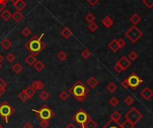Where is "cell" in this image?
Here are the masks:
<instances>
[{"instance_id": "42", "label": "cell", "mask_w": 153, "mask_h": 128, "mask_svg": "<svg viewBox=\"0 0 153 128\" xmlns=\"http://www.w3.org/2000/svg\"><path fill=\"white\" fill-rule=\"evenodd\" d=\"M48 125H49V122L48 120H40L39 126L41 128H48Z\"/></svg>"}, {"instance_id": "48", "label": "cell", "mask_w": 153, "mask_h": 128, "mask_svg": "<svg viewBox=\"0 0 153 128\" xmlns=\"http://www.w3.org/2000/svg\"><path fill=\"white\" fill-rule=\"evenodd\" d=\"M6 4L0 3V12H3L4 10L6 9Z\"/></svg>"}, {"instance_id": "4", "label": "cell", "mask_w": 153, "mask_h": 128, "mask_svg": "<svg viewBox=\"0 0 153 128\" xmlns=\"http://www.w3.org/2000/svg\"><path fill=\"white\" fill-rule=\"evenodd\" d=\"M32 111L36 114V116L40 120L49 121L55 116V112L48 105H43L39 109H32Z\"/></svg>"}, {"instance_id": "13", "label": "cell", "mask_w": 153, "mask_h": 128, "mask_svg": "<svg viewBox=\"0 0 153 128\" xmlns=\"http://www.w3.org/2000/svg\"><path fill=\"white\" fill-rule=\"evenodd\" d=\"M108 48L112 51V52H116L120 49L118 43H117V39H112L109 43L108 44Z\"/></svg>"}, {"instance_id": "37", "label": "cell", "mask_w": 153, "mask_h": 128, "mask_svg": "<svg viewBox=\"0 0 153 128\" xmlns=\"http://www.w3.org/2000/svg\"><path fill=\"white\" fill-rule=\"evenodd\" d=\"M119 103H120V101H119V100H118L116 97H112V98L109 100V104H110L112 107H114V108H115V107H116Z\"/></svg>"}, {"instance_id": "3", "label": "cell", "mask_w": 153, "mask_h": 128, "mask_svg": "<svg viewBox=\"0 0 153 128\" xmlns=\"http://www.w3.org/2000/svg\"><path fill=\"white\" fill-rule=\"evenodd\" d=\"M143 82V79H141L136 73H132L130 75L125 78L123 82H121L122 86L124 89H132V90H136L140 85Z\"/></svg>"}, {"instance_id": "16", "label": "cell", "mask_w": 153, "mask_h": 128, "mask_svg": "<svg viewBox=\"0 0 153 128\" xmlns=\"http://www.w3.org/2000/svg\"><path fill=\"white\" fill-rule=\"evenodd\" d=\"M141 17L138 14H134L130 17V22L132 25L139 24L141 23Z\"/></svg>"}, {"instance_id": "46", "label": "cell", "mask_w": 153, "mask_h": 128, "mask_svg": "<svg viewBox=\"0 0 153 128\" xmlns=\"http://www.w3.org/2000/svg\"><path fill=\"white\" fill-rule=\"evenodd\" d=\"M86 1L91 6H95L97 4H99V2L100 0H86Z\"/></svg>"}, {"instance_id": "30", "label": "cell", "mask_w": 153, "mask_h": 128, "mask_svg": "<svg viewBox=\"0 0 153 128\" xmlns=\"http://www.w3.org/2000/svg\"><path fill=\"white\" fill-rule=\"evenodd\" d=\"M25 91H26V93L29 95V97H30V98H32V97H33V96L35 95V93H36V91L32 87V86H30H30H28L25 90H24Z\"/></svg>"}, {"instance_id": "28", "label": "cell", "mask_w": 153, "mask_h": 128, "mask_svg": "<svg viewBox=\"0 0 153 128\" xmlns=\"http://www.w3.org/2000/svg\"><path fill=\"white\" fill-rule=\"evenodd\" d=\"M107 90L108 91H109L110 93H114L116 90H117V85L113 82H111L108 84V86H107Z\"/></svg>"}, {"instance_id": "9", "label": "cell", "mask_w": 153, "mask_h": 128, "mask_svg": "<svg viewBox=\"0 0 153 128\" xmlns=\"http://www.w3.org/2000/svg\"><path fill=\"white\" fill-rule=\"evenodd\" d=\"M116 63L122 67L123 71H125L126 69H128L131 66V65H132V61L127 57H125V56L121 57V58Z\"/></svg>"}, {"instance_id": "34", "label": "cell", "mask_w": 153, "mask_h": 128, "mask_svg": "<svg viewBox=\"0 0 153 128\" xmlns=\"http://www.w3.org/2000/svg\"><path fill=\"white\" fill-rule=\"evenodd\" d=\"M49 96H50V95H49L48 91H42L41 92L39 93V99L42 100H48Z\"/></svg>"}, {"instance_id": "2", "label": "cell", "mask_w": 153, "mask_h": 128, "mask_svg": "<svg viewBox=\"0 0 153 128\" xmlns=\"http://www.w3.org/2000/svg\"><path fill=\"white\" fill-rule=\"evenodd\" d=\"M89 92H90L89 88L81 81H77L69 89V93L72 94V96H74L80 102H83L87 99Z\"/></svg>"}, {"instance_id": "25", "label": "cell", "mask_w": 153, "mask_h": 128, "mask_svg": "<svg viewBox=\"0 0 153 128\" xmlns=\"http://www.w3.org/2000/svg\"><path fill=\"white\" fill-rule=\"evenodd\" d=\"M12 70L16 73V74H19V73H21L23 70V66L21 65L20 63H16L14 64V65L12 66Z\"/></svg>"}, {"instance_id": "8", "label": "cell", "mask_w": 153, "mask_h": 128, "mask_svg": "<svg viewBox=\"0 0 153 128\" xmlns=\"http://www.w3.org/2000/svg\"><path fill=\"white\" fill-rule=\"evenodd\" d=\"M73 120L78 124V125H85V123L88 121L89 118H90V115L83 109H79L74 116H73Z\"/></svg>"}, {"instance_id": "21", "label": "cell", "mask_w": 153, "mask_h": 128, "mask_svg": "<svg viewBox=\"0 0 153 128\" xmlns=\"http://www.w3.org/2000/svg\"><path fill=\"white\" fill-rule=\"evenodd\" d=\"M14 8L16 9V11H20V12H22L23 10L26 7V3L23 1V0H19V1L14 5Z\"/></svg>"}, {"instance_id": "54", "label": "cell", "mask_w": 153, "mask_h": 128, "mask_svg": "<svg viewBox=\"0 0 153 128\" xmlns=\"http://www.w3.org/2000/svg\"><path fill=\"white\" fill-rule=\"evenodd\" d=\"M9 0H0V3H4V4H7V2Z\"/></svg>"}, {"instance_id": "1", "label": "cell", "mask_w": 153, "mask_h": 128, "mask_svg": "<svg viewBox=\"0 0 153 128\" xmlns=\"http://www.w3.org/2000/svg\"><path fill=\"white\" fill-rule=\"evenodd\" d=\"M45 36V33H41L39 36L38 35H34L30 38V39L29 41H27L24 47L33 56H37L39 55L42 50H44L46 48V44L42 41L43 37Z\"/></svg>"}, {"instance_id": "6", "label": "cell", "mask_w": 153, "mask_h": 128, "mask_svg": "<svg viewBox=\"0 0 153 128\" xmlns=\"http://www.w3.org/2000/svg\"><path fill=\"white\" fill-rule=\"evenodd\" d=\"M125 36L132 44H135L143 36V33L136 25H132L125 33Z\"/></svg>"}, {"instance_id": "24", "label": "cell", "mask_w": 153, "mask_h": 128, "mask_svg": "<svg viewBox=\"0 0 153 128\" xmlns=\"http://www.w3.org/2000/svg\"><path fill=\"white\" fill-rule=\"evenodd\" d=\"M33 66H34L35 70L38 73H39V72H41L45 68V64L42 61H36V63L34 64Z\"/></svg>"}, {"instance_id": "53", "label": "cell", "mask_w": 153, "mask_h": 128, "mask_svg": "<svg viewBox=\"0 0 153 128\" xmlns=\"http://www.w3.org/2000/svg\"><path fill=\"white\" fill-rule=\"evenodd\" d=\"M3 61H4V57H3V55L0 54V64H2Z\"/></svg>"}, {"instance_id": "45", "label": "cell", "mask_w": 153, "mask_h": 128, "mask_svg": "<svg viewBox=\"0 0 153 128\" xmlns=\"http://www.w3.org/2000/svg\"><path fill=\"white\" fill-rule=\"evenodd\" d=\"M114 70L117 73H122L123 72V69H122V67L118 65V64L116 63V65H115V66H114Z\"/></svg>"}, {"instance_id": "47", "label": "cell", "mask_w": 153, "mask_h": 128, "mask_svg": "<svg viewBox=\"0 0 153 128\" xmlns=\"http://www.w3.org/2000/svg\"><path fill=\"white\" fill-rule=\"evenodd\" d=\"M23 128H33V125L30 122H27L23 125Z\"/></svg>"}, {"instance_id": "52", "label": "cell", "mask_w": 153, "mask_h": 128, "mask_svg": "<svg viewBox=\"0 0 153 128\" xmlns=\"http://www.w3.org/2000/svg\"><path fill=\"white\" fill-rule=\"evenodd\" d=\"M9 1H10V2H11V3H12L13 5H14V4H16V3H17V2L19 1V0H9Z\"/></svg>"}, {"instance_id": "19", "label": "cell", "mask_w": 153, "mask_h": 128, "mask_svg": "<svg viewBox=\"0 0 153 128\" xmlns=\"http://www.w3.org/2000/svg\"><path fill=\"white\" fill-rule=\"evenodd\" d=\"M12 19L14 21L15 23H20L23 19V15L22 14V12L16 11L14 14H12Z\"/></svg>"}, {"instance_id": "20", "label": "cell", "mask_w": 153, "mask_h": 128, "mask_svg": "<svg viewBox=\"0 0 153 128\" xmlns=\"http://www.w3.org/2000/svg\"><path fill=\"white\" fill-rule=\"evenodd\" d=\"M0 16H1V18L6 21V22H8V21L12 18V13L9 11V10L7 9H5L3 12H1V15H0Z\"/></svg>"}, {"instance_id": "35", "label": "cell", "mask_w": 153, "mask_h": 128, "mask_svg": "<svg viewBox=\"0 0 153 128\" xmlns=\"http://www.w3.org/2000/svg\"><path fill=\"white\" fill-rule=\"evenodd\" d=\"M132 62H134L135 61L137 58H138V54L135 52V51H131L129 54H128V57H127Z\"/></svg>"}, {"instance_id": "10", "label": "cell", "mask_w": 153, "mask_h": 128, "mask_svg": "<svg viewBox=\"0 0 153 128\" xmlns=\"http://www.w3.org/2000/svg\"><path fill=\"white\" fill-rule=\"evenodd\" d=\"M140 94L142 97V99H144L145 100H150L153 97V91L149 87H145L141 91Z\"/></svg>"}, {"instance_id": "23", "label": "cell", "mask_w": 153, "mask_h": 128, "mask_svg": "<svg viewBox=\"0 0 153 128\" xmlns=\"http://www.w3.org/2000/svg\"><path fill=\"white\" fill-rule=\"evenodd\" d=\"M118 125H119V128H134L135 124L132 123V122H130V121H128V120L125 119L124 121V123H122V124L119 123Z\"/></svg>"}, {"instance_id": "38", "label": "cell", "mask_w": 153, "mask_h": 128, "mask_svg": "<svg viewBox=\"0 0 153 128\" xmlns=\"http://www.w3.org/2000/svg\"><path fill=\"white\" fill-rule=\"evenodd\" d=\"M15 58H16V57H15L14 54H13V53H9V54H7L6 56V59L9 63H13L15 60Z\"/></svg>"}, {"instance_id": "12", "label": "cell", "mask_w": 153, "mask_h": 128, "mask_svg": "<svg viewBox=\"0 0 153 128\" xmlns=\"http://www.w3.org/2000/svg\"><path fill=\"white\" fill-rule=\"evenodd\" d=\"M101 22H102V24H103L108 29L111 28L114 24V20L112 19L111 17H109V16H105L103 19H102Z\"/></svg>"}, {"instance_id": "56", "label": "cell", "mask_w": 153, "mask_h": 128, "mask_svg": "<svg viewBox=\"0 0 153 128\" xmlns=\"http://www.w3.org/2000/svg\"><path fill=\"white\" fill-rule=\"evenodd\" d=\"M80 128H85V125H81Z\"/></svg>"}, {"instance_id": "15", "label": "cell", "mask_w": 153, "mask_h": 128, "mask_svg": "<svg viewBox=\"0 0 153 128\" xmlns=\"http://www.w3.org/2000/svg\"><path fill=\"white\" fill-rule=\"evenodd\" d=\"M98 84H99V81L94 76L90 77L89 80L87 81V85L91 89H95L98 86Z\"/></svg>"}, {"instance_id": "41", "label": "cell", "mask_w": 153, "mask_h": 128, "mask_svg": "<svg viewBox=\"0 0 153 128\" xmlns=\"http://www.w3.org/2000/svg\"><path fill=\"white\" fill-rule=\"evenodd\" d=\"M134 103V98L132 97V96H128V97H126L125 99V104H126L127 106H131Z\"/></svg>"}, {"instance_id": "49", "label": "cell", "mask_w": 153, "mask_h": 128, "mask_svg": "<svg viewBox=\"0 0 153 128\" xmlns=\"http://www.w3.org/2000/svg\"><path fill=\"white\" fill-rule=\"evenodd\" d=\"M111 122H112V120L110 119L109 121H108V122H107V124H106L105 125H103V126H102L101 128H108V127L110 126V124H111Z\"/></svg>"}, {"instance_id": "57", "label": "cell", "mask_w": 153, "mask_h": 128, "mask_svg": "<svg viewBox=\"0 0 153 128\" xmlns=\"http://www.w3.org/2000/svg\"><path fill=\"white\" fill-rule=\"evenodd\" d=\"M0 128H3V125L1 124H0Z\"/></svg>"}, {"instance_id": "11", "label": "cell", "mask_w": 153, "mask_h": 128, "mask_svg": "<svg viewBox=\"0 0 153 128\" xmlns=\"http://www.w3.org/2000/svg\"><path fill=\"white\" fill-rule=\"evenodd\" d=\"M121 118H122V115H121V113H120L119 111H117V110L114 111L113 113L110 115V119L112 120V122H114V123L119 124Z\"/></svg>"}, {"instance_id": "50", "label": "cell", "mask_w": 153, "mask_h": 128, "mask_svg": "<svg viewBox=\"0 0 153 128\" xmlns=\"http://www.w3.org/2000/svg\"><path fill=\"white\" fill-rule=\"evenodd\" d=\"M65 128H77L74 124H72V123H69L66 126H65Z\"/></svg>"}, {"instance_id": "51", "label": "cell", "mask_w": 153, "mask_h": 128, "mask_svg": "<svg viewBox=\"0 0 153 128\" xmlns=\"http://www.w3.org/2000/svg\"><path fill=\"white\" fill-rule=\"evenodd\" d=\"M5 92H6V89H1V88H0V98H1L2 96L5 94Z\"/></svg>"}, {"instance_id": "5", "label": "cell", "mask_w": 153, "mask_h": 128, "mask_svg": "<svg viewBox=\"0 0 153 128\" xmlns=\"http://www.w3.org/2000/svg\"><path fill=\"white\" fill-rule=\"evenodd\" d=\"M15 112L14 109L7 101H3L0 104V117L6 123H9V118Z\"/></svg>"}, {"instance_id": "58", "label": "cell", "mask_w": 153, "mask_h": 128, "mask_svg": "<svg viewBox=\"0 0 153 128\" xmlns=\"http://www.w3.org/2000/svg\"><path fill=\"white\" fill-rule=\"evenodd\" d=\"M1 67H2V66H1V64H0V69H1Z\"/></svg>"}, {"instance_id": "26", "label": "cell", "mask_w": 153, "mask_h": 128, "mask_svg": "<svg viewBox=\"0 0 153 128\" xmlns=\"http://www.w3.org/2000/svg\"><path fill=\"white\" fill-rule=\"evenodd\" d=\"M18 98L21 100L22 101H23V102H26V101L30 99L29 95L26 93V91H25L24 90L22 91H20V92L18 93Z\"/></svg>"}, {"instance_id": "40", "label": "cell", "mask_w": 153, "mask_h": 128, "mask_svg": "<svg viewBox=\"0 0 153 128\" xmlns=\"http://www.w3.org/2000/svg\"><path fill=\"white\" fill-rule=\"evenodd\" d=\"M30 33H32V30H30L29 28L25 27L23 29V30L21 31V34L23 36V37H29L30 35Z\"/></svg>"}, {"instance_id": "36", "label": "cell", "mask_w": 153, "mask_h": 128, "mask_svg": "<svg viewBox=\"0 0 153 128\" xmlns=\"http://www.w3.org/2000/svg\"><path fill=\"white\" fill-rule=\"evenodd\" d=\"M66 57H67V55L65 51H59L57 53V58L60 60V61H65L66 60Z\"/></svg>"}, {"instance_id": "32", "label": "cell", "mask_w": 153, "mask_h": 128, "mask_svg": "<svg viewBox=\"0 0 153 128\" xmlns=\"http://www.w3.org/2000/svg\"><path fill=\"white\" fill-rule=\"evenodd\" d=\"M81 57H83L84 59H88L91 56V52H90V50L89 48H84L83 51H81Z\"/></svg>"}, {"instance_id": "33", "label": "cell", "mask_w": 153, "mask_h": 128, "mask_svg": "<svg viewBox=\"0 0 153 128\" xmlns=\"http://www.w3.org/2000/svg\"><path fill=\"white\" fill-rule=\"evenodd\" d=\"M88 29H89V30L90 31V33H95V31H97V30L99 29V26L95 22H93V23L89 24Z\"/></svg>"}, {"instance_id": "29", "label": "cell", "mask_w": 153, "mask_h": 128, "mask_svg": "<svg viewBox=\"0 0 153 128\" xmlns=\"http://www.w3.org/2000/svg\"><path fill=\"white\" fill-rule=\"evenodd\" d=\"M85 21L88 23V24H90V23H93L95 22V20H96V16L92 14V13H89L86 15L85 16Z\"/></svg>"}, {"instance_id": "18", "label": "cell", "mask_w": 153, "mask_h": 128, "mask_svg": "<svg viewBox=\"0 0 153 128\" xmlns=\"http://www.w3.org/2000/svg\"><path fill=\"white\" fill-rule=\"evenodd\" d=\"M12 41L10 40L9 39H7V38H6V39H4L2 41H1V43H0V45H1V47L5 49V50H8L10 48L12 47Z\"/></svg>"}, {"instance_id": "14", "label": "cell", "mask_w": 153, "mask_h": 128, "mask_svg": "<svg viewBox=\"0 0 153 128\" xmlns=\"http://www.w3.org/2000/svg\"><path fill=\"white\" fill-rule=\"evenodd\" d=\"M61 35L63 36V38L67 39L73 36V31L71 30V29H69L68 27H65L61 30Z\"/></svg>"}, {"instance_id": "55", "label": "cell", "mask_w": 153, "mask_h": 128, "mask_svg": "<svg viewBox=\"0 0 153 128\" xmlns=\"http://www.w3.org/2000/svg\"><path fill=\"white\" fill-rule=\"evenodd\" d=\"M108 128H119V127H117V126H115V125H111V126H109Z\"/></svg>"}, {"instance_id": "17", "label": "cell", "mask_w": 153, "mask_h": 128, "mask_svg": "<svg viewBox=\"0 0 153 128\" xmlns=\"http://www.w3.org/2000/svg\"><path fill=\"white\" fill-rule=\"evenodd\" d=\"M35 91H40V90H43L44 88V83L41 81H34L32 84H30Z\"/></svg>"}, {"instance_id": "44", "label": "cell", "mask_w": 153, "mask_h": 128, "mask_svg": "<svg viewBox=\"0 0 153 128\" xmlns=\"http://www.w3.org/2000/svg\"><path fill=\"white\" fill-rule=\"evenodd\" d=\"M6 86H7L6 82L3 78H0V88H1V89H6Z\"/></svg>"}, {"instance_id": "39", "label": "cell", "mask_w": 153, "mask_h": 128, "mask_svg": "<svg viewBox=\"0 0 153 128\" xmlns=\"http://www.w3.org/2000/svg\"><path fill=\"white\" fill-rule=\"evenodd\" d=\"M142 4L149 9L153 8V0H142Z\"/></svg>"}, {"instance_id": "7", "label": "cell", "mask_w": 153, "mask_h": 128, "mask_svg": "<svg viewBox=\"0 0 153 128\" xmlns=\"http://www.w3.org/2000/svg\"><path fill=\"white\" fill-rule=\"evenodd\" d=\"M125 119L134 123V124H137L138 122H140V120L143 117V115H142L136 108H132L125 115Z\"/></svg>"}, {"instance_id": "31", "label": "cell", "mask_w": 153, "mask_h": 128, "mask_svg": "<svg viewBox=\"0 0 153 128\" xmlns=\"http://www.w3.org/2000/svg\"><path fill=\"white\" fill-rule=\"evenodd\" d=\"M69 97H70V94H69L67 91H62V92H60V94H59V99L62 100V101L67 100L69 99Z\"/></svg>"}, {"instance_id": "22", "label": "cell", "mask_w": 153, "mask_h": 128, "mask_svg": "<svg viewBox=\"0 0 153 128\" xmlns=\"http://www.w3.org/2000/svg\"><path fill=\"white\" fill-rule=\"evenodd\" d=\"M36 57L35 56H33V55H29L28 57H26V58H25V63L27 64V65L29 66H34V64L36 63Z\"/></svg>"}, {"instance_id": "27", "label": "cell", "mask_w": 153, "mask_h": 128, "mask_svg": "<svg viewBox=\"0 0 153 128\" xmlns=\"http://www.w3.org/2000/svg\"><path fill=\"white\" fill-rule=\"evenodd\" d=\"M84 125H85V128H97L98 127V124L91 118H89Z\"/></svg>"}, {"instance_id": "43", "label": "cell", "mask_w": 153, "mask_h": 128, "mask_svg": "<svg viewBox=\"0 0 153 128\" xmlns=\"http://www.w3.org/2000/svg\"><path fill=\"white\" fill-rule=\"evenodd\" d=\"M117 43L120 48H123L125 45H126V42L123 39H117Z\"/></svg>"}]
</instances>
